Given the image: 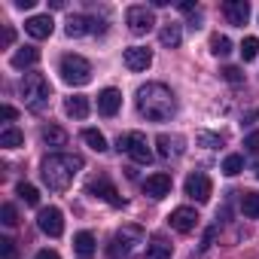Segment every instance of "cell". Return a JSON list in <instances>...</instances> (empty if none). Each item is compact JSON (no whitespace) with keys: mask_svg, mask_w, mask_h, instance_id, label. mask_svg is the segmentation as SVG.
Wrapping results in <instances>:
<instances>
[{"mask_svg":"<svg viewBox=\"0 0 259 259\" xmlns=\"http://www.w3.org/2000/svg\"><path fill=\"white\" fill-rule=\"evenodd\" d=\"M138 110L150 122H165L177 110V98L165 82H147L138 89Z\"/></svg>","mask_w":259,"mask_h":259,"instance_id":"1","label":"cell"},{"mask_svg":"<svg viewBox=\"0 0 259 259\" xmlns=\"http://www.w3.org/2000/svg\"><path fill=\"white\" fill-rule=\"evenodd\" d=\"M82 171V159L79 156H67V153H58V156H49L43 159L40 165V174H43V183L52 189V192H64L73 177Z\"/></svg>","mask_w":259,"mask_h":259,"instance_id":"2","label":"cell"},{"mask_svg":"<svg viewBox=\"0 0 259 259\" xmlns=\"http://www.w3.org/2000/svg\"><path fill=\"white\" fill-rule=\"evenodd\" d=\"M19 92H22L28 110H43L49 104V95H52V89H49L43 73H25V79L19 82Z\"/></svg>","mask_w":259,"mask_h":259,"instance_id":"3","label":"cell"},{"mask_svg":"<svg viewBox=\"0 0 259 259\" xmlns=\"http://www.w3.org/2000/svg\"><path fill=\"white\" fill-rule=\"evenodd\" d=\"M58 73L67 85H85L92 82V64L82 58V55H64L61 64H58Z\"/></svg>","mask_w":259,"mask_h":259,"instance_id":"4","label":"cell"},{"mask_svg":"<svg viewBox=\"0 0 259 259\" xmlns=\"http://www.w3.org/2000/svg\"><path fill=\"white\" fill-rule=\"evenodd\" d=\"M116 150L125 153L128 159L138 162V165H150V162H153V153H150L147 138H144L141 132H128V135H122V138L116 141Z\"/></svg>","mask_w":259,"mask_h":259,"instance_id":"5","label":"cell"},{"mask_svg":"<svg viewBox=\"0 0 259 259\" xmlns=\"http://www.w3.org/2000/svg\"><path fill=\"white\" fill-rule=\"evenodd\" d=\"M138 241H141V229H119V232L113 235L110 247H107L110 259H128Z\"/></svg>","mask_w":259,"mask_h":259,"instance_id":"6","label":"cell"},{"mask_svg":"<svg viewBox=\"0 0 259 259\" xmlns=\"http://www.w3.org/2000/svg\"><path fill=\"white\" fill-rule=\"evenodd\" d=\"M125 25H128V31H132V34L144 37V34H150V31L156 28V16H153L147 7H128V13H125Z\"/></svg>","mask_w":259,"mask_h":259,"instance_id":"7","label":"cell"},{"mask_svg":"<svg viewBox=\"0 0 259 259\" xmlns=\"http://www.w3.org/2000/svg\"><path fill=\"white\" fill-rule=\"evenodd\" d=\"M37 226H40V232H46L49 238H58V235L64 232V213H61L58 207H43V210L37 213Z\"/></svg>","mask_w":259,"mask_h":259,"instance_id":"8","label":"cell"},{"mask_svg":"<svg viewBox=\"0 0 259 259\" xmlns=\"http://www.w3.org/2000/svg\"><path fill=\"white\" fill-rule=\"evenodd\" d=\"M186 195L192 198V201H198V204H204L207 198H210V177L207 174H201V171H195V174H189L186 177Z\"/></svg>","mask_w":259,"mask_h":259,"instance_id":"9","label":"cell"},{"mask_svg":"<svg viewBox=\"0 0 259 259\" xmlns=\"http://www.w3.org/2000/svg\"><path fill=\"white\" fill-rule=\"evenodd\" d=\"M122 61H125V67H128V70L141 73V70H147V67L153 64V52H150L147 46H132V49H125Z\"/></svg>","mask_w":259,"mask_h":259,"instance_id":"10","label":"cell"},{"mask_svg":"<svg viewBox=\"0 0 259 259\" xmlns=\"http://www.w3.org/2000/svg\"><path fill=\"white\" fill-rule=\"evenodd\" d=\"M144 195H150V198H165V195H171V174H150L147 180H144Z\"/></svg>","mask_w":259,"mask_h":259,"instance_id":"11","label":"cell"},{"mask_svg":"<svg viewBox=\"0 0 259 259\" xmlns=\"http://www.w3.org/2000/svg\"><path fill=\"white\" fill-rule=\"evenodd\" d=\"M89 195H95V198H104L107 204H113V207H122L125 201H122V195L116 192V186L107 180V177H101V180H95V183H89Z\"/></svg>","mask_w":259,"mask_h":259,"instance_id":"12","label":"cell"},{"mask_svg":"<svg viewBox=\"0 0 259 259\" xmlns=\"http://www.w3.org/2000/svg\"><path fill=\"white\" fill-rule=\"evenodd\" d=\"M223 13H226L229 25L244 28L247 19H250V4H247V0H226V4H223Z\"/></svg>","mask_w":259,"mask_h":259,"instance_id":"13","label":"cell"},{"mask_svg":"<svg viewBox=\"0 0 259 259\" xmlns=\"http://www.w3.org/2000/svg\"><path fill=\"white\" fill-rule=\"evenodd\" d=\"M25 31H28L34 40H46V37H52L55 22H52V16H49V13H46V16H31V19L25 22Z\"/></svg>","mask_w":259,"mask_h":259,"instance_id":"14","label":"cell"},{"mask_svg":"<svg viewBox=\"0 0 259 259\" xmlns=\"http://www.w3.org/2000/svg\"><path fill=\"white\" fill-rule=\"evenodd\" d=\"M168 223H171V229H177V232H192L195 226H198V213L192 210V207H177V210H171V217H168Z\"/></svg>","mask_w":259,"mask_h":259,"instance_id":"15","label":"cell"},{"mask_svg":"<svg viewBox=\"0 0 259 259\" xmlns=\"http://www.w3.org/2000/svg\"><path fill=\"white\" fill-rule=\"evenodd\" d=\"M119 107H122V92L119 89H104L98 95V113L101 116H116Z\"/></svg>","mask_w":259,"mask_h":259,"instance_id":"16","label":"cell"},{"mask_svg":"<svg viewBox=\"0 0 259 259\" xmlns=\"http://www.w3.org/2000/svg\"><path fill=\"white\" fill-rule=\"evenodd\" d=\"M73 253H76L79 259H92V256L98 253L95 235H92V232H76V235H73Z\"/></svg>","mask_w":259,"mask_h":259,"instance_id":"17","label":"cell"},{"mask_svg":"<svg viewBox=\"0 0 259 259\" xmlns=\"http://www.w3.org/2000/svg\"><path fill=\"white\" fill-rule=\"evenodd\" d=\"M37 61H40V49H34V46H22V49L13 55V67H19V70L34 67Z\"/></svg>","mask_w":259,"mask_h":259,"instance_id":"18","label":"cell"},{"mask_svg":"<svg viewBox=\"0 0 259 259\" xmlns=\"http://www.w3.org/2000/svg\"><path fill=\"white\" fill-rule=\"evenodd\" d=\"M159 40H162V46H168V49H177V46H180V40H183V31H180V25H177V22H168V25L159 31Z\"/></svg>","mask_w":259,"mask_h":259,"instance_id":"19","label":"cell"},{"mask_svg":"<svg viewBox=\"0 0 259 259\" xmlns=\"http://www.w3.org/2000/svg\"><path fill=\"white\" fill-rule=\"evenodd\" d=\"M64 113L73 116V119H85V116H89V98H82V95L67 98V101H64Z\"/></svg>","mask_w":259,"mask_h":259,"instance_id":"20","label":"cell"},{"mask_svg":"<svg viewBox=\"0 0 259 259\" xmlns=\"http://www.w3.org/2000/svg\"><path fill=\"white\" fill-rule=\"evenodd\" d=\"M159 156L162 159H171V156H180L183 153V141L180 138H168V135H159Z\"/></svg>","mask_w":259,"mask_h":259,"instance_id":"21","label":"cell"},{"mask_svg":"<svg viewBox=\"0 0 259 259\" xmlns=\"http://www.w3.org/2000/svg\"><path fill=\"white\" fill-rule=\"evenodd\" d=\"M171 244L165 241V238H153L150 244H147V253H144V259H171Z\"/></svg>","mask_w":259,"mask_h":259,"instance_id":"22","label":"cell"},{"mask_svg":"<svg viewBox=\"0 0 259 259\" xmlns=\"http://www.w3.org/2000/svg\"><path fill=\"white\" fill-rule=\"evenodd\" d=\"M40 138L49 147H64L67 144V132H64V128H58V125H46L43 132H40Z\"/></svg>","mask_w":259,"mask_h":259,"instance_id":"23","label":"cell"},{"mask_svg":"<svg viewBox=\"0 0 259 259\" xmlns=\"http://www.w3.org/2000/svg\"><path fill=\"white\" fill-rule=\"evenodd\" d=\"M67 37H82V34H89L92 31V22L85 19V16H70V22H67Z\"/></svg>","mask_w":259,"mask_h":259,"instance_id":"24","label":"cell"},{"mask_svg":"<svg viewBox=\"0 0 259 259\" xmlns=\"http://www.w3.org/2000/svg\"><path fill=\"white\" fill-rule=\"evenodd\" d=\"M241 210H244V217L256 220L259 217V192H244L241 195Z\"/></svg>","mask_w":259,"mask_h":259,"instance_id":"25","label":"cell"},{"mask_svg":"<svg viewBox=\"0 0 259 259\" xmlns=\"http://www.w3.org/2000/svg\"><path fill=\"white\" fill-rule=\"evenodd\" d=\"M82 141H85L95 153H104V150H107V138L98 132V128H85V132H82Z\"/></svg>","mask_w":259,"mask_h":259,"instance_id":"26","label":"cell"},{"mask_svg":"<svg viewBox=\"0 0 259 259\" xmlns=\"http://www.w3.org/2000/svg\"><path fill=\"white\" fill-rule=\"evenodd\" d=\"M22 144H25V135L19 128H7V132L0 135V147H7V150H19Z\"/></svg>","mask_w":259,"mask_h":259,"instance_id":"27","label":"cell"},{"mask_svg":"<svg viewBox=\"0 0 259 259\" xmlns=\"http://www.w3.org/2000/svg\"><path fill=\"white\" fill-rule=\"evenodd\" d=\"M16 192H19V198H22L25 204H31V207L40 204V192H37V186H31V183H19Z\"/></svg>","mask_w":259,"mask_h":259,"instance_id":"28","label":"cell"},{"mask_svg":"<svg viewBox=\"0 0 259 259\" xmlns=\"http://www.w3.org/2000/svg\"><path fill=\"white\" fill-rule=\"evenodd\" d=\"M210 52L220 55V58L229 55V52H232V40H229L226 34H213V37H210Z\"/></svg>","mask_w":259,"mask_h":259,"instance_id":"29","label":"cell"},{"mask_svg":"<svg viewBox=\"0 0 259 259\" xmlns=\"http://www.w3.org/2000/svg\"><path fill=\"white\" fill-rule=\"evenodd\" d=\"M241 171H244V156H235V153H232V156L223 159V174H226V177H235V174H241Z\"/></svg>","mask_w":259,"mask_h":259,"instance_id":"30","label":"cell"},{"mask_svg":"<svg viewBox=\"0 0 259 259\" xmlns=\"http://www.w3.org/2000/svg\"><path fill=\"white\" fill-rule=\"evenodd\" d=\"M259 55V40L256 37H244V43H241V58L244 61H253Z\"/></svg>","mask_w":259,"mask_h":259,"instance_id":"31","label":"cell"},{"mask_svg":"<svg viewBox=\"0 0 259 259\" xmlns=\"http://www.w3.org/2000/svg\"><path fill=\"white\" fill-rule=\"evenodd\" d=\"M0 223L10 226V229L19 223V213H16V207H13V204H4V207H0Z\"/></svg>","mask_w":259,"mask_h":259,"instance_id":"32","label":"cell"},{"mask_svg":"<svg viewBox=\"0 0 259 259\" xmlns=\"http://www.w3.org/2000/svg\"><path fill=\"white\" fill-rule=\"evenodd\" d=\"M0 253H4V259H16V256H19L16 241H13V238H0Z\"/></svg>","mask_w":259,"mask_h":259,"instance_id":"33","label":"cell"},{"mask_svg":"<svg viewBox=\"0 0 259 259\" xmlns=\"http://www.w3.org/2000/svg\"><path fill=\"white\" fill-rule=\"evenodd\" d=\"M244 147H247V153H259V132H250L247 138H244Z\"/></svg>","mask_w":259,"mask_h":259,"instance_id":"34","label":"cell"},{"mask_svg":"<svg viewBox=\"0 0 259 259\" xmlns=\"http://www.w3.org/2000/svg\"><path fill=\"white\" fill-rule=\"evenodd\" d=\"M223 76H226L229 82H235V85H238V82H244V73H241L238 67H223Z\"/></svg>","mask_w":259,"mask_h":259,"instance_id":"35","label":"cell"},{"mask_svg":"<svg viewBox=\"0 0 259 259\" xmlns=\"http://www.w3.org/2000/svg\"><path fill=\"white\" fill-rule=\"evenodd\" d=\"M19 113H16V107H10V104H4V107H0V119H7V122H13Z\"/></svg>","mask_w":259,"mask_h":259,"instance_id":"36","label":"cell"},{"mask_svg":"<svg viewBox=\"0 0 259 259\" xmlns=\"http://www.w3.org/2000/svg\"><path fill=\"white\" fill-rule=\"evenodd\" d=\"M198 141H201V144H207V147H220V144H223L217 135H207V132H204V135H198Z\"/></svg>","mask_w":259,"mask_h":259,"instance_id":"37","label":"cell"},{"mask_svg":"<svg viewBox=\"0 0 259 259\" xmlns=\"http://www.w3.org/2000/svg\"><path fill=\"white\" fill-rule=\"evenodd\" d=\"M16 43V31L13 28H4V46H13Z\"/></svg>","mask_w":259,"mask_h":259,"instance_id":"38","label":"cell"},{"mask_svg":"<svg viewBox=\"0 0 259 259\" xmlns=\"http://www.w3.org/2000/svg\"><path fill=\"white\" fill-rule=\"evenodd\" d=\"M34 259H61V256H58L55 250H40V253H37Z\"/></svg>","mask_w":259,"mask_h":259,"instance_id":"39","label":"cell"},{"mask_svg":"<svg viewBox=\"0 0 259 259\" xmlns=\"http://www.w3.org/2000/svg\"><path fill=\"white\" fill-rule=\"evenodd\" d=\"M213 235H217V226H213V229H207V235H204V244H201V247H204V250H207V247H210V241H213Z\"/></svg>","mask_w":259,"mask_h":259,"instance_id":"40","label":"cell"},{"mask_svg":"<svg viewBox=\"0 0 259 259\" xmlns=\"http://www.w3.org/2000/svg\"><path fill=\"white\" fill-rule=\"evenodd\" d=\"M16 7H19V10H31V7H34V0H16Z\"/></svg>","mask_w":259,"mask_h":259,"instance_id":"41","label":"cell"},{"mask_svg":"<svg viewBox=\"0 0 259 259\" xmlns=\"http://www.w3.org/2000/svg\"><path fill=\"white\" fill-rule=\"evenodd\" d=\"M256 116H259V110H247V113H244V122H253Z\"/></svg>","mask_w":259,"mask_h":259,"instance_id":"42","label":"cell"},{"mask_svg":"<svg viewBox=\"0 0 259 259\" xmlns=\"http://www.w3.org/2000/svg\"><path fill=\"white\" fill-rule=\"evenodd\" d=\"M256 177H259V168H256Z\"/></svg>","mask_w":259,"mask_h":259,"instance_id":"43","label":"cell"}]
</instances>
